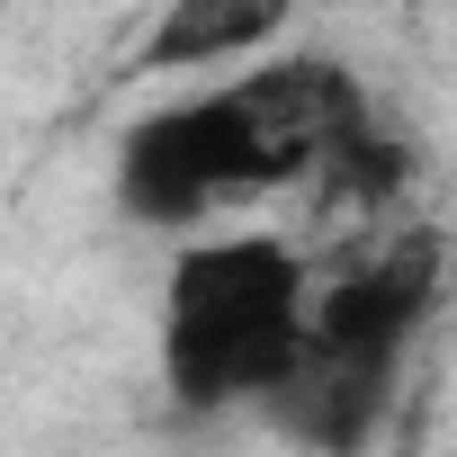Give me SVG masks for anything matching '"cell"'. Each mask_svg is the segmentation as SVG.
I'll return each mask as SVG.
<instances>
[{"mask_svg": "<svg viewBox=\"0 0 457 457\" xmlns=\"http://www.w3.org/2000/svg\"><path fill=\"white\" fill-rule=\"evenodd\" d=\"M368 126V90L341 54H261L234 81L153 108L117 153V197L144 224H188L252 188H305Z\"/></svg>", "mask_w": 457, "mask_h": 457, "instance_id": "1", "label": "cell"}, {"mask_svg": "<svg viewBox=\"0 0 457 457\" xmlns=\"http://www.w3.org/2000/svg\"><path fill=\"white\" fill-rule=\"evenodd\" d=\"M314 278L278 234H206L170 261L162 287V377L188 412L270 403L305 350Z\"/></svg>", "mask_w": 457, "mask_h": 457, "instance_id": "2", "label": "cell"}, {"mask_svg": "<svg viewBox=\"0 0 457 457\" xmlns=\"http://www.w3.org/2000/svg\"><path fill=\"white\" fill-rule=\"evenodd\" d=\"M287 37V0H170L153 37L135 46V72H224L261 63Z\"/></svg>", "mask_w": 457, "mask_h": 457, "instance_id": "3", "label": "cell"}, {"mask_svg": "<svg viewBox=\"0 0 457 457\" xmlns=\"http://www.w3.org/2000/svg\"><path fill=\"white\" fill-rule=\"evenodd\" d=\"M448 457H457V448H448Z\"/></svg>", "mask_w": 457, "mask_h": 457, "instance_id": "4", "label": "cell"}]
</instances>
